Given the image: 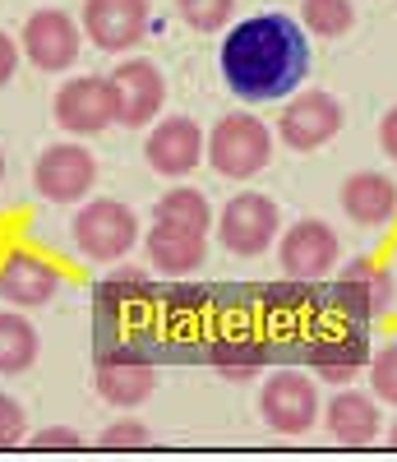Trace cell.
Instances as JSON below:
<instances>
[{"mask_svg":"<svg viewBox=\"0 0 397 462\" xmlns=\"http://www.w3.org/2000/svg\"><path fill=\"white\" fill-rule=\"evenodd\" d=\"M309 74V37L291 14H254L222 37V79L245 102L291 97Z\"/></svg>","mask_w":397,"mask_h":462,"instance_id":"cell-1","label":"cell"},{"mask_svg":"<svg viewBox=\"0 0 397 462\" xmlns=\"http://www.w3.org/2000/svg\"><path fill=\"white\" fill-rule=\"evenodd\" d=\"M176 10L194 32H222L235 14V0H176Z\"/></svg>","mask_w":397,"mask_h":462,"instance_id":"cell-26","label":"cell"},{"mask_svg":"<svg viewBox=\"0 0 397 462\" xmlns=\"http://www.w3.org/2000/svg\"><path fill=\"white\" fill-rule=\"evenodd\" d=\"M56 125L69 130V134H102L106 125H115V88H111V79L84 74V79L60 84Z\"/></svg>","mask_w":397,"mask_h":462,"instance_id":"cell-11","label":"cell"},{"mask_svg":"<svg viewBox=\"0 0 397 462\" xmlns=\"http://www.w3.org/2000/svg\"><path fill=\"white\" fill-rule=\"evenodd\" d=\"M324 426H328V435L337 439V444H346V448H361V444H370L374 435H379V402L370 398V393H355V389H342L328 407H324Z\"/></svg>","mask_w":397,"mask_h":462,"instance_id":"cell-19","label":"cell"},{"mask_svg":"<svg viewBox=\"0 0 397 462\" xmlns=\"http://www.w3.org/2000/svg\"><path fill=\"white\" fill-rule=\"evenodd\" d=\"M342 102L324 88H309V93H296L282 116H277V134H282L287 148L296 152H314V148H324L337 130H342Z\"/></svg>","mask_w":397,"mask_h":462,"instance_id":"cell-7","label":"cell"},{"mask_svg":"<svg viewBox=\"0 0 397 462\" xmlns=\"http://www.w3.org/2000/svg\"><path fill=\"white\" fill-rule=\"evenodd\" d=\"M342 282L355 287V296H361V305H365L370 319H379V315L392 310V273H388L379 259H370V254L351 259V263L342 268Z\"/></svg>","mask_w":397,"mask_h":462,"instance_id":"cell-20","label":"cell"},{"mask_svg":"<svg viewBox=\"0 0 397 462\" xmlns=\"http://www.w3.org/2000/svg\"><path fill=\"white\" fill-rule=\"evenodd\" d=\"M97 180V158L84 143H51L32 167V185L47 204H78Z\"/></svg>","mask_w":397,"mask_h":462,"instance_id":"cell-5","label":"cell"},{"mask_svg":"<svg viewBox=\"0 0 397 462\" xmlns=\"http://www.w3.org/2000/svg\"><path fill=\"white\" fill-rule=\"evenodd\" d=\"M0 180H5V152H0Z\"/></svg>","mask_w":397,"mask_h":462,"instance_id":"cell-36","label":"cell"},{"mask_svg":"<svg viewBox=\"0 0 397 462\" xmlns=\"http://www.w3.org/2000/svg\"><path fill=\"white\" fill-rule=\"evenodd\" d=\"M152 389H157V370L148 361H139L130 346L125 352H102V361H97V393L111 407L130 411V407L148 402Z\"/></svg>","mask_w":397,"mask_h":462,"instance_id":"cell-14","label":"cell"},{"mask_svg":"<svg viewBox=\"0 0 397 462\" xmlns=\"http://www.w3.org/2000/svg\"><path fill=\"white\" fill-rule=\"evenodd\" d=\"M28 444L32 448H78L84 439H78V430H69V426H47V430H32Z\"/></svg>","mask_w":397,"mask_h":462,"instance_id":"cell-31","label":"cell"},{"mask_svg":"<svg viewBox=\"0 0 397 462\" xmlns=\"http://www.w3.org/2000/svg\"><path fill=\"white\" fill-rule=\"evenodd\" d=\"M167 300H171V310H180V315H185V310H198V305L208 300V291H204V287H176Z\"/></svg>","mask_w":397,"mask_h":462,"instance_id":"cell-33","label":"cell"},{"mask_svg":"<svg viewBox=\"0 0 397 462\" xmlns=\"http://www.w3.org/2000/svg\"><path fill=\"white\" fill-rule=\"evenodd\" d=\"M60 291V273L28 250H14L0 263V296L10 305H47Z\"/></svg>","mask_w":397,"mask_h":462,"instance_id":"cell-16","label":"cell"},{"mask_svg":"<svg viewBox=\"0 0 397 462\" xmlns=\"http://www.w3.org/2000/svg\"><path fill=\"white\" fill-rule=\"evenodd\" d=\"M84 32L97 51L139 47L148 32V0H84Z\"/></svg>","mask_w":397,"mask_h":462,"instance_id":"cell-12","label":"cell"},{"mask_svg":"<svg viewBox=\"0 0 397 462\" xmlns=\"http://www.w3.org/2000/svg\"><path fill=\"white\" fill-rule=\"evenodd\" d=\"M74 245L84 259L93 263H115V259H125L139 241V217L130 204L121 199H93L74 213Z\"/></svg>","mask_w":397,"mask_h":462,"instance_id":"cell-3","label":"cell"},{"mask_svg":"<svg viewBox=\"0 0 397 462\" xmlns=\"http://www.w3.org/2000/svg\"><path fill=\"white\" fill-rule=\"evenodd\" d=\"M19 51L37 65V69H69L84 51V37H78V23L65 14V10H37L28 14L23 23V37H19Z\"/></svg>","mask_w":397,"mask_h":462,"instance_id":"cell-9","label":"cell"},{"mask_svg":"<svg viewBox=\"0 0 397 462\" xmlns=\"http://www.w3.org/2000/svg\"><path fill=\"white\" fill-rule=\"evenodd\" d=\"M277 226H282V213H277V204L268 195H231V204L217 213V236L231 254L241 259H254L272 245Z\"/></svg>","mask_w":397,"mask_h":462,"instance_id":"cell-6","label":"cell"},{"mask_svg":"<svg viewBox=\"0 0 397 462\" xmlns=\"http://www.w3.org/2000/svg\"><path fill=\"white\" fill-rule=\"evenodd\" d=\"M143 245H148V263L171 273V278H185L194 268H204V254H208V241L198 236V231H180V226H167V222H152Z\"/></svg>","mask_w":397,"mask_h":462,"instance_id":"cell-18","label":"cell"},{"mask_svg":"<svg viewBox=\"0 0 397 462\" xmlns=\"http://www.w3.org/2000/svg\"><path fill=\"white\" fill-rule=\"evenodd\" d=\"M259 411L268 420V430L277 435H305L319 420V393L305 370H272L259 389Z\"/></svg>","mask_w":397,"mask_h":462,"instance_id":"cell-4","label":"cell"},{"mask_svg":"<svg viewBox=\"0 0 397 462\" xmlns=\"http://www.w3.org/2000/svg\"><path fill=\"white\" fill-rule=\"evenodd\" d=\"M379 143H383V152L397 162V106L383 116V125H379Z\"/></svg>","mask_w":397,"mask_h":462,"instance_id":"cell-34","label":"cell"},{"mask_svg":"<svg viewBox=\"0 0 397 462\" xmlns=\"http://www.w3.org/2000/svg\"><path fill=\"white\" fill-rule=\"evenodd\" d=\"M152 222H167V226H180V231H198V236H208V226H213V208H208V199L198 195V189L180 185V189H171V195L157 199Z\"/></svg>","mask_w":397,"mask_h":462,"instance_id":"cell-21","label":"cell"},{"mask_svg":"<svg viewBox=\"0 0 397 462\" xmlns=\"http://www.w3.org/2000/svg\"><path fill=\"white\" fill-rule=\"evenodd\" d=\"M208 162L217 176H231V180H250L268 167L272 158V134L259 116H222L208 134Z\"/></svg>","mask_w":397,"mask_h":462,"instance_id":"cell-2","label":"cell"},{"mask_svg":"<svg viewBox=\"0 0 397 462\" xmlns=\"http://www.w3.org/2000/svg\"><path fill=\"white\" fill-rule=\"evenodd\" d=\"M32 361H37V328L14 310H0V374H23Z\"/></svg>","mask_w":397,"mask_h":462,"instance_id":"cell-22","label":"cell"},{"mask_svg":"<svg viewBox=\"0 0 397 462\" xmlns=\"http://www.w3.org/2000/svg\"><path fill=\"white\" fill-rule=\"evenodd\" d=\"M28 439V420H23V407L10 398V393H0V448H10Z\"/></svg>","mask_w":397,"mask_h":462,"instance_id":"cell-29","label":"cell"},{"mask_svg":"<svg viewBox=\"0 0 397 462\" xmlns=\"http://www.w3.org/2000/svg\"><path fill=\"white\" fill-rule=\"evenodd\" d=\"M152 296V278L148 273H134V268H115V273L97 287V300L106 310H121V305H139Z\"/></svg>","mask_w":397,"mask_h":462,"instance_id":"cell-25","label":"cell"},{"mask_svg":"<svg viewBox=\"0 0 397 462\" xmlns=\"http://www.w3.org/2000/svg\"><path fill=\"white\" fill-rule=\"evenodd\" d=\"M300 14H305V28L319 37H342L355 23L351 0H300Z\"/></svg>","mask_w":397,"mask_h":462,"instance_id":"cell-24","label":"cell"},{"mask_svg":"<svg viewBox=\"0 0 397 462\" xmlns=\"http://www.w3.org/2000/svg\"><path fill=\"white\" fill-rule=\"evenodd\" d=\"M342 213L361 226H388L397 217V185L383 171H355L342 185Z\"/></svg>","mask_w":397,"mask_h":462,"instance_id":"cell-17","label":"cell"},{"mask_svg":"<svg viewBox=\"0 0 397 462\" xmlns=\"http://www.w3.org/2000/svg\"><path fill=\"white\" fill-rule=\"evenodd\" d=\"M14 69H19V47H14L10 32H0V88L14 79Z\"/></svg>","mask_w":397,"mask_h":462,"instance_id":"cell-32","label":"cell"},{"mask_svg":"<svg viewBox=\"0 0 397 462\" xmlns=\"http://www.w3.org/2000/svg\"><path fill=\"white\" fill-rule=\"evenodd\" d=\"M277 259H282L291 282H324L337 268V236L333 226L319 217H300L291 231H282V245H277Z\"/></svg>","mask_w":397,"mask_h":462,"instance_id":"cell-8","label":"cell"},{"mask_svg":"<svg viewBox=\"0 0 397 462\" xmlns=\"http://www.w3.org/2000/svg\"><path fill=\"white\" fill-rule=\"evenodd\" d=\"M268 310H300L309 300V282H291V287H263Z\"/></svg>","mask_w":397,"mask_h":462,"instance_id":"cell-30","label":"cell"},{"mask_svg":"<svg viewBox=\"0 0 397 462\" xmlns=\"http://www.w3.org/2000/svg\"><path fill=\"white\" fill-rule=\"evenodd\" d=\"M204 148H208V139L198 134V125L189 116H167V121L152 125V134L143 143V158L162 176H189L198 167V158H204Z\"/></svg>","mask_w":397,"mask_h":462,"instance_id":"cell-13","label":"cell"},{"mask_svg":"<svg viewBox=\"0 0 397 462\" xmlns=\"http://www.w3.org/2000/svg\"><path fill=\"white\" fill-rule=\"evenodd\" d=\"M213 365H217V374L222 379H250V374H259L263 365H268V346L263 342H254V337H222V342H213Z\"/></svg>","mask_w":397,"mask_h":462,"instance_id":"cell-23","label":"cell"},{"mask_svg":"<svg viewBox=\"0 0 397 462\" xmlns=\"http://www.w3.org/2000/svg\"><path fill=\"white\" fill-rule=\"evenodd\" d=\"M370 342L361 333V324H337L333 333H324L319 342L309 346V370L328 379V383H346L355 370L370 365Z\"/></svg>","mask_w":397,"mask_h":462,"instance_id":"cell-15","label":"cell"},{"mask_svg":"<svg viewBox=\"0 0 397 462\" xmlns=\"http://www.w3.org/2000/svg\"><path fill=\"white\" fill-rule=\"evenodd\" d=\"M388 444H392V448H397V420H392V430H388Z\"/></svg>","mask_w":397,"mask_h":462,"instance_id":"cell-35","label":"cell"},{"mask_svg":"<svg viewBox=\"0 0 397 462\" xmlns=\"http://www.w3.org/2000/svg\"><path fill=\"white\" fill-rule=\"evenodd\" d=\"M370 383H374V398L397 407V342H388L383 352L370 356Z\"/></svg>","mask_w":397,"mask_h":462,"instance_id":"cell-27","label":"cell"},{"mask_svg":"<svg viewBox=\"0 0 397 462\" xmlns=\"http://www.w3.org/2000/svg\"><path fill=\"white\" fill-rule=\"evenodd\" d=\"M111 88H115V125H125V130L148 125L162 111V97H167L162 69L152 60H139V56L111 69Z\"/></svg>","mask_w":397,"mask_h":462,"instance_id":"cell-10","label":"cell"},{"mask_svg":"<svg viewBox=\"0 0 397 462\" xmlns=\"http://www.w3.org/2000/svg\"><path fill=\"white\" fill-rule=\"evenodd\" d=\"M152 439V430L143 426V420H111V426L97 435L102 448H143Z\"/></svg>","mask_w":397,"mask_h":462,"instance_id":"cell-28","label":"cell"}]
</instances>
